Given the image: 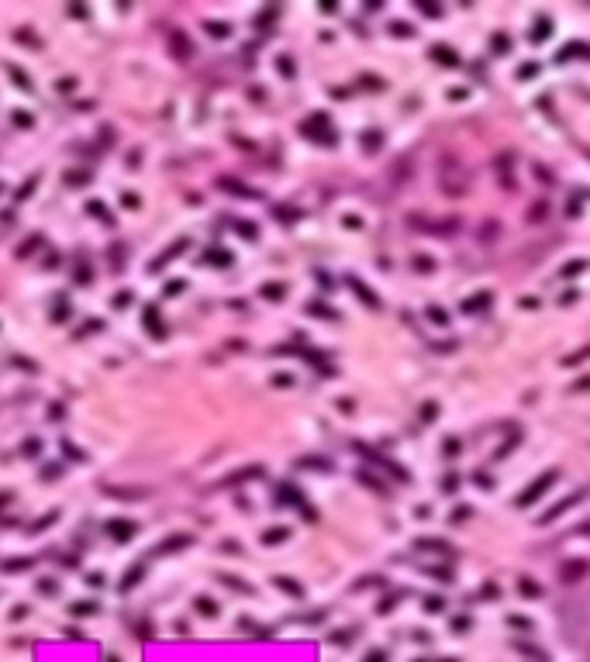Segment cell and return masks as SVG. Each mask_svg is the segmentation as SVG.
<instances>
[{
  "label": "cell",
  "mask_w": 590,
  "mask_h": 662,
  "mask_svg": "<svg viewBox=\"0 0 590 662\" xmlns=\"http://www.w3.org/2000/svg\"><path fill=\"white\" fill-rule=\"evenodd\" d=\"M580 269H587V262H570V266H563V276H570V273H580Z\"/></svg>",
  "instance_id": "6"
},
{
  "label": "cell",
  "mask_w": 590,
  "mask_h": 662,
  "mask_svg": "<svg viewBox=\"0 0 590 662\" xmlns=\"http://www.w3.org/2000/svg\"><path fill=\"white\" fill-rule=\"evenodd\" d=\"M552 480H556V472H546V480H542V483H535V487H531V490H528V493H525V497H521V504H531V500H535V497H542V493H546V487H549Z\"/></svg>",
  "instance_id": "1"
},
{
  "label": "cell",
  "mask_w": 590,
  "mask_h": 662,
  "mask_svg": "<svg viewBox=\"0 0 590 662\" xmlns=\"http://www.w3.org/2000/svg\"><path fill=\"white\" fill-rule=\"evenodd\" d=\"M583 573H587V562H566L563 565V580H570V583H576Z\"/></svg>",
  "instance_id": "2"
},
{
  "label": "cell",
  "mask_w": 590,
  "mask_h": 662,
  "mask_svg": "<svg viewBox=\"0 0 590 662\" xmlns=\"http://www.w3.org/2000/svg\"><path fill=\"white\" fill-rule=\"evenodd\" d=\"M435 56H438V62H445V66H456V62H459L449 49H435Z\"/></svg>",
  "instance_id": "4"
},
{
  "label": "cell",
  "mask_w": 590,
  "mask_h": 662,
  "mask_svg": "<svg viewBox=\"0 0 590 662\" xmlns=\"http://www.w3.org/2000/svg\"><path fill=\"white\" fill-rule=\"evenodd\" d=\"M111 531H114L118 538H128V535H131V528H128V521H114V525H111Z\"/></svg>",
  "instance_id": "5"
},
{
  "label": "cell",
  "mask_w": 590,
  "mask_h": 662,
  "mask_svg": "<svg viewBox=\"0 0 590 662\" xmlns=\"http://www.w3.org/2000/svg\"><path fill=\"white\" fill-rule=\"evenodd\" d=\"M169 41H173V49H176V56H179V59H187L190 52H194V49L187 45V38H183L179 31H169Z\"/></svg>",
  "instance_id": "3"
}]
</instances>
